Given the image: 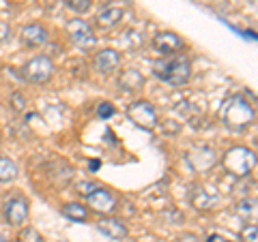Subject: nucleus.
Returning <instances> with one entry per match:
<instances>
[{
  "label": "nucleus",
  "mask_w": 258,
  "mask_h": 242,
  "mask_svg": "<svg viewBox=\"0 0 258 242\" xmlns=\"http://www.w3.org/2000/svg\"><path fill=\"white\" fill-rule=\"evenodd\" d=\"M222 120L232 131H245L247 127L254 125L256 109L243 94H232L222 105Z\"/></svg>",
  "instance_id": "1"
},
{
  "label": "nucleus",
  "mask_w": 258,
  "mask_h": 242,
  "mask_svg": "<svg viewBox=\"0 0 258 242\" xmlns=\"http://www.w3.org/2000/svg\"><path fill=\"white\" fill-rule=\"evenodd\" d=\"M153 73L155 77H159L161 82L170 84L174 88L185 86L191 77V62L187 56L183 54H174L170 58H161L153 64Z\"/></svg>",
  "instance_id": "2"
},
{
  "label": "nucleus",
  "mask_w": 258,
  "mask_h": 242,
  "mask_svg": "<svg viewBox=\"0 0 258 242\" xmlns=\"http://www.w3.org/2000/svg\"><path fill=\"white\" fill-rule=\"evenodd\" d=\"M222 165L228 174L237 176V178H245L256 167V152L247 146H235L226 150V155L222 157Z\"/></svg>",
  "instance_id": "3"
},
{
  "label": "nucleus",
  "mask_w": 258,
  "mask_h": 242,
  "mask_svg": "<svg viewBox=\"0 0 258 242\" xmlns=\"http://www.w3.org/2000/svg\"><path fill=\"white\" fill-rule=\"evenodd\" d=\"M54 62L50 56H35L22 67V77L30 84H47L54 75Z\"/></svg>",
  "instance_id": "4"
},
{
  "label": "nucleus",
  "mask_w": 258,
  "mask_h": 242,
  "mask_svg": "<svg viewBox=\"0 0 258 242\" xmlns=\"http://www.w3.org/2000/svg\"><path fill=\"white\" fill-rule=\"evenodd\" d=\"M127 116L129 120L140 127V129H147V131H151V129L157 127V111L155 107L151 105L149 101H134L132 105H127Z\"/></svg>",
  "instance_id": "5"
},
{
  "label": "nucleus",
  "mask_w": 258,
  "mask_h": 242,
  "mask_svg": "<svg viewBox=\"0 0 258 242\" xmlns=\"http://www.w3.org/2000/svg\"><path fill=\"white\" fill-rule=\"evenodd\" d=\"M67 35L71 39V43L78 45L80 50H91L97 43V37L91 28V24H86L84 20H71L67 24Z\"/></svg>",
  "instance_id": "6"
},
{
  "label": "nucleus",
  "mask_w": 258,
  "mask_h": 242,
  "mask_svg": "<svg viewBox=\"0 0 258 242\" xmlns=\"http://www.w3.org/2000/svg\"><path fill=\"white\" fill-rule=\"evenodd\" d=\"M28 214H30V206H28L26 197L13 195L5 201V219L9 225H13V227H22V225L28 221Z\"/></svg>",
  "instance_id": "7"
},
{
  "label": "nucleus",
  "mask_w": 258,
  "mask_h": 242,
  "mask_svg": "<svg viewBox=\"0 0 258 242\" xmlns=\"http://www.w3.org/2000/svg\"><path fill=\"white\" fill-rule=\"evenodd\" d=\"M187 161L198 174H207V172H211L213 165L217 163V155H215V150L209 146H196L194 150L187 152Z\"/></svg>",
  "instance_id": "8"
},
{
  "label": "nucleus",
  "mask_w": 258,
  "mask_h": 242,
  "mask_svg": "<svg viewBox=\"0 0 258 242\" xmlns=\"http://www.w3.org/2000/svg\"><path fill=\"white\" fill-rule=\"evenodd\" d=\"M86 199H88V206H91L95 212L110 214V216H112V212H114L116 206H118V199H116L114 193L108 191V189H101V187L97 189L95 193H91Z\"/></svg>",
  "instance_id": "9"
},
{
  "label": "nucleus",
  "mask_w": 258,
  "mask_h": 242,
  "mask_svg": "<svg viewBox=\"0 0 258 242\" xmlns=\"http://www.w3.org/2000/svg\"><path fill=\"white\" fill-rule=\"evenodd\" d=\"M153 47H155L159 54H176V52H181V47H183V39L172 30H164L153 37Z\"/></svg>",
  "instance_id": "10"
},
{
  "label": "nucleus",
  "mask_w": 258,
  "mask_h": 242,
  "mask_svg": "<svg viewBox=\"0 0 258 242\" xmlns=\"http://www.w3.org/2000/svg\"><path fill=\"white\" fill-rule=\"evenodd\" d=\"M20 39L26 47H41L47 43L50 32H47V28L41 26V24H28V26H24L20 30Z\"/></svg>",
  "instance_id": "11"
},
{
  "label": "nucleus",
  "mask_w": 258,
  "mask_h": 242,
  "mask_svg": "<svg viewBox=\"0 0 258 242\" xmlns=\"http://www.w3.org/2000/svg\"><path fill=\"white\" fill-rule=\"evenodd\" d=\"M95 225H97V229H99L103 236H108L112 240H125L129 236L127 225L123 221L114 219V216H103V219H99Z\"/></svg>",
  "instance_id": "12"
},
{
  "label": "nucleus",
  "mask_w": 258,
  "mask_h": 242,
  "mask_svg": "<svg viewBox=\"0 0 258 242\" xmlns=\"http://www.w3.org/2000/svg\"><path fill=\"white\" fill-rule=\"evenodd\" d=\"M93 64H95V69L99 71V73L108 75V73H112V71H116V67L120 64V54L116 50H110L108 47V50L97 52Z\"/></svg>",
  "instance_id": "13"
},
{
  "label": "nucleus",
  "mask_w": 258,
  "mask_h": 242,
  "mask_svg": "<svg viewBox=\"0 0 258 242\" xmlns=\"http://www.w3.org/2000/svg\"><path fill=\"white\" fill-rule=\"evenodd\" d=\"M215 201H217V193H211L205 187H196L191 191V206L200 212L211 210V206L215 204Z\"/></svg>",
  "instance_id": "14"
},
{
  "label": "nucleus",
  "mask_w": 258,
  "mask_h": 242,
  "mask_svg": "<svg viewBox=\"0 0 258 242\" xmlns=\"http://www.w3.org/2000/svg\"><path fill=\"white\" fill-rule=\"evenodd\" d=\"M118 86L123 88L125 92L140 90V88L144 86V75L140 73L138 69H125L123 73L118 75Z\"/></svg>",
  "instance_id": "15"
},
{
  "label": "nucleus",
  "mask_w": 258,
  "mask_h": 242,
  "mask_svg": "<svg viewBox=\"0 0 258 242\" xmlns=\"http://www.w3.org/2000/svg\"><path fill=\"white\" fill-rule=\"evenodd\" d=\"M123 15H125V11L120 9V7H106V9H101L99 15H97V26L99 28H112L123 20Z\"/></svg>",
  "instance_id": "16"
},
{
  "label": "nucleus",
  "mask_w": 258,
  "mask_h": 242,
  "mask_svg": "<svg viewBox=\"0 0 258 242\" xmlns=\"http://www.w3.org/2000/svg\"><path fill=\"white\" fill-rule=\"evenodd\" d=\"M62 216H67L69 221H78V223H86L88 221V208H84L78 201H71V204H64L60 208Z\"/></svg>",
  "instance_id": "17"
},
{
  "label": "nucleus",
  "mask_w": 258,
  "mask_h": 242,
  "mask_svg": "<svg viewBox=\"0 0 258 242\" xmlns=\"http://www.w3.org/2000/svg\"><path fill=\"white\" fill-rule=\"evenodd\" d=\"M20 176L15 161L9 157H0V182H13Z\"/></svg>",
  "instance_id": "18"
},
{
  "label": "nucleus",
  "mask_w": 258,
  "mask_h": 242,
  "mask_svg": "<svg viewBox=\"0 0 258 242\" xmlns=\"http://www.w3.org/2000/svg\"><path fill=\"white\" fill-rule=\"evenodd\" d=\"M64 5H67L71 11H76L78 15H84L93 9V0H64Z\"/></svg>",
  "instance_id": "19"
},
{
  "label": "nucleus",
  "mask_w": 258,
  "mask_h": 242,
  "mask_svg": "<svg viewBox=\"0 0 258 242\" xmlns=\"http://www.w3.org/2000/svg\"><path fill=\"white\" fill-rule=\"evenodd\" d=\"M239 238H241V242H258V227H256L254 223L245 225V227L241 229Z\"/></svg>",
  "instance_id": "20"
},
{
  "label": "nucleus",
  "mask_w": 258,
  "mask_h": 242,
  "mask_svg": "<svg viewBox=\"0 0 258 242\" xmlns=\"http://www.w3.org/2000/svg\"><path fill=\"white\" fill-rule=\"evenodd\" d=\"M78 193H80V195H82V197H88V195H91V193H95L97 189H99V187H97V184L95 182H91V180H86V182H78Z\"/></svg>",
  "instance_id": "21"
},
{
  "label": "nucleus",
  "mask_w": 258,
  "mask_h": 242,
  "mask_svg": "<svg viewBox=\"0 0 258 242\" xmlns=\"http://www.w3.org/2000/svg\"><path fill=\"white\" fill-rule=\"evenodd\" d=\"M11 105L15 111H22L24 107H26V96H24L22 92H13L11 94Z\"/></svg>",
  "instance_id": "22"
},
{
  "label": "nucleus",
  "mask_w": 258,
  "mask_h": 242,
  "mask_svg": "<svg viewBox=\"0 0 258 242\" xmlns=\"http://www.w3.org/2000/svg\"><path fill=\"white\" fill-rule=\"evenodd\" d=\"M241 214H256V199H243L239 204Z\"/></svg>",
  "instance_id": "23"
},
{
  "label": "nucleus",
  "mask_w": 258,
  "mask_h": 242,
  "mask_svg": "<svg viewBox=\"0 0 258 242\" xmlns=\"http://www.w3.org/2000/svg\"><path fill=\"white\" fill-rule=\"evenodd\" d=\"M114 114H116V109H114L112 103H101V105L97 107V116H99V118H110Z\"/></svg>",
  "instance_id": "24"
},
{
  "label": "nucleus",
  "mask_w": 258,
  "mask_h": 242,
  "mask_svg": "<svg viewBox=\"0 0 258 242\" xmlns=\"http://www.w3.org/2000/svg\"><path fill=\"white\" fill-rule=\"evenodd\" d=\"M22 240L24 242H43V238L39 236V231L37 229H30V227L22 233Z\"/></svg>",
  "instance_id": "25"
},
{
  "label": "nucleus",
  "mask_w": 258,
  "mask_h": 242,
  "mask_svg": "<svg viewBox=\"0 0 258 242\" xmlns=\"http://www.w3.org/2000/svg\"><path fill=\"white\" fill-rule=\"evenodd\" d=\"M179 242H203V240H200V238L196 236V233H181Z\"/></svg>",
  "instance_id": "26"
},
{
  "label": "nucleus",
  "mask_w": 258,
  "mask_h": 242,
  "mask_svg": "<svg viewBox=\"0 0 258 242\" xmlns=\"http://www.w3.org/2000/svg\"><path fill=\"white\" fill-rule=\"evenodd\" d=\"M207 242H230V240H226V238H222V236H217V233H213V236L207 238Z\"/></svg>",
  "instance_id": "27"
},
{
  "label": "nucleus",
  "mask_w": 258,
  "mask_h": 242,
  "mask_svg": "<svg viewBox=\"0 0 258 242\" xmlns=\"http://www.w3.org/2000/svg\"><path fill=\"white\" fill-rule=\"evenodd\" d=\"M0 142H3V131H0Z\"/></svg>",
  "instance_id": "28"
},
{
  "label": "nucleus",
  "mask_w": 258,
  "mask_h": 242,
  "mask_svg": "<svg viewBox=\"0 0 258 242\" xmlns=\"http://www.w3.org/2000/svg\"><path fill=\"white\" fill-rule=\"evenodd\" d=\"M60 242H64V240H60Z\"/></svg>",
  "instance_id": "29"
}]
</instances>
